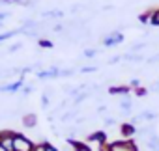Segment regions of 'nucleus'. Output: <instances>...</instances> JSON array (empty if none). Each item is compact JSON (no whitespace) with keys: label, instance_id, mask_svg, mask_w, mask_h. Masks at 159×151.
Returning <instances> with one entry per match:
<instances>
[{"label":"nucleus","instance_id":"obj_25","mask_svg":"<svg viewBox=\"0 0 159 151\" xmlns=\"http://www.w3.org/2000/svg\"><path fill=\"white\" fill-rule=\"evenodd\" d=\"M47 151H58L54 145H51V144H47Z\"/></svg>","mask_w":159,"mask_h":151},{"label":"nucleus","instance_id":"obj_23","mask_svg":"<svg viewBox=\"0 0 159 151\" xmlns=\"http://www.w3.org/2000/svg\"><path fill=\"white\" fill-rule=\"evenodd\" d=\"M120 60H122V56H114V58H111V62H109V63H118Z\"/></svg>","mask_w":159,"mask_h":151},{"label":"nucleus","instance_id":"obj_13","mask_svg":"<svg viewBox=\"0 0 159 151\" xmlns=\"http://www.w3.org/2000/svg\"><path fill=\"white\" fill-rule=\"evenodd\" d=\"M144 47H146V43H135V45H131V52L137 54V52H140Z\"/></svg>","mask_w":159,"mask_h":151},{"label":"nucleus","instance_id":"obj_14","mask_svg":"<svg viewBox=\"0 0 159 151\" xmlns=\"http://www.w3.org/2000/svg\"><path fill=\"white\" fill-rule=\"evenodd\" d=\"M75 151H92L86 144H83V142H77V147H75Z\"/></svg>","mask_w":159,"mask_h":151},{"label":"nucleus","instance_id":"obj_20","mask_svg":"<svg viewBox=\"0 0 159 151\" xmlns=\"http://www.w3.org/2000/svg\"><path fill=\"white\" fill-rule=\"evenodd\" d=\"M34 151H47V144L43 142V144H38L36 147H34Z\"/></svg>","mask_w":159,"mask_h":151},{"label":"nucleus","instance_id":"obj_18","mask_svg":"<svg viewBox=\"0 0 159 151\" xmlns=\"http://www.w3.org/2000/svg\"><path fill=\"white\" fill-rule=\"evenodd\" d=\"M39 45H41V47H45V49H51V47H52V43H51V41H47V39H39Z\"/></svg>","mask_w":159,"mask_h":151},{"label":"nucleus","instance_id":"obj_12","mask_svg":"<svg viewBox=\"0 0 159 151\" xmlns=\"http://www.w3.org/2000/svg\"><path fill=\"white\" fill-rule=\"evenodd\" d=\"M153 26H159V8L152 11V21H150Z\"/></svg>","mask_w":159,"mask_h":151},{"label":"nucleus","instance_id":"obj_11","mask_svg":"<svg viewBox=\"0 0 159 151\" xmlns=\"http://www.w3.org/2000/svg\"><path fill=\"white\" fill-rule=\"evenodd\" d=\"M23 123H25V127H34V125H36V116H34V114L25 116V118H23Z\"/></svg>","mask_w":159,"mask_h":151},{"label":"nucleus","instance_id":"obj_10","mask_svg":"<svg viewBox=\"0 0 159 151\" xmlns=\"http://www.w3.org/2000/svg\"><path fill=\"white\" fill-rule=\"evenodd\" d=\"M140 116V119H144V121H153V119H157V112H152V110H144V112H140L139 114Z\"/></svg>","mask_w":159,"mask_h":151},{"label":"nucleus","instance_id":"obj_15","mask_svg":"<svg viewBox=\"0 0 159 151\" xmlns=\"http://www.w3.org/2000/svg\"><path fill=\"white\" fill-rule=\"evenodd\" d=\"M129 88H131V90L140 88V80H139V79H131V80H129Z\"/></svg>","mask_w":159,"mask_h":151},{"label":"nucleus","instance_id":"obj_3","mask_svg":"<svg viewBox=\"0 0 159 151\" xmlns=\"http://www.w3.org/2000/svg\"><path fill=\"white\" fill-rule=\"evenodd\" d=\"M13 136L15 132L11 131H0V144L4 145L6 151H13Z\"/></svg>","mask_w":159,"mask_h":151},{"label":"nucleus","instance_id":"obj_8","mask_svg":"<svg viewBox=\"0 0 159 151\" xmlns=\"http://www.w3.org/2000/svg\"><path fill=\"white\" fill-rule=\"evenodd\" d=\"M129 92H131V88L129 86H112L111 90H109V93H112V95H129Z\"/></svg>","mask_w":159,"mask_h":151},{"label":"nucleus","instance_id":"obj_2","mask_svg":"<svg viewBox=\"0 0 159 151\" xmlns=\"http://www.w3.org/2000/svg\"><path fill=\"white\" fill-rule=\"evenodd\" d=\"M111 149L112 151H139L137 144L133 142V138L129 140H116V142H111Z\"/></svg>","mask_w":159,"mask_h":151},{"label":"nucleus","instance_id":"obj_5","mask_svg":"<svg viewBox=\"0 0 159 151\" xmlns=\"http://www.w3.org/2000/svg\"><path fill=\"white\" fill-rule=\"evenodd\" d=\"M120 132H122V136H124L125 140H129V138H133V136L137 134V127H135L133 123H122V125H120Z\"/></svg>","mask_w":159,"mask_h":151},{"label":"nucleus","instance_id":"obj_9","mask_svg":"<svg viewBox=\"0 0 159 151\" xmlns=\"http://www.w3.org/2000/svg\"><path fill=\"white\" fill-rule=\"evenodd\" d=\"M146 147L150 151H159V136L157 134H152L148 140H146Z\"/></svg>","mask_w":159,"mask_h":151},{"label":"nucleus","instance_id":"obj_16","mask_svg":"<svg viewBox=\"0 0 159 151\" xmlns=\"http://www.w3.org/2000/svg\"><path fill=\"white\" fill-rule=\"evenodd\" d=\"M133 92H135V95H137V97H144V95L148 93V90H146V88H142V86H140V88H137V90H133Z\"/></svg>","mask_w":159,"mask_h":151},{"label":"nucleus","instance_id":"obj_22","mask_svg":"<svg viewBox=\"0 0 159 151\" xmlns=\"http://www.w3.org/2000/svg\"><path fill=\"white\" fill-rule=\"evenodd\" d=\"M13 36V32H8V34H2L0 36V41H4V39H8V37H11Z\"/></svg>","mask_w":159,"mask_h":151},{"label":"nucleus","instance_id":"obj_1","mask_svg":"<svg viewBox=\"0 0 159 151\" xmlns=\"http://www.w3.org/2000/svg\"><path fill=\"white\" fill-rule=\"evenodd\" d=\"M34 147H36V144H32L26 136L15 132V136H13V151H34Z\"/></svg>","mask_w":159,"mask_h":151},{"label":"nucleus","instance_id":"obj_21","mask_svg":"<svg viewBox=\"0 0 159 151\" xmlns=\"http://www.w3.org/2000/svg\"><path fill=\"white\" fill-rule=\"evenodd\" d=\"M114 123H116L114 118H105V125H107V127H111V125H114Z\"/></svg>","mask_w":159,"mask_h":151},{"label":"nucleus","instance_id":"obj_27","mask_svg":"<svg viewBox=\"0 0 159 151\" xmlns=\"http://www.w3.org/2000/svg\"><path fill=\"white\" fill-rule=\"evenodd\" d=\"M0 151H6V149H4V145H2V144H0Z\"/></svg>","mask_w":159,"mask_h":151},{"label":"nucleus","instance_id":"obj_6","mask_svg":"<svg viewBox=\"0 0 159 151\" xmlns=\"http://www.w3.org/2000/svg\"><path fill=\"white\" fill-rule=\"evenodd\" d=\"M88 140H90V142H96L98 145H101V144H107V134H105L103 131H98V132H92V134L88 136Z\"/></svg>","mask_w":159,"mask_h":151},{"label":"nucleus","instance_id":"obj_7","mask_svg":"<svg viewBox=\"0 0 159 151\" xmlns=\"http://www.w3.org/2000/svg\"><path fill=\"white\" fill-rule=\"evenodd\" d=\"M131 108H133L131 97H129V95H124L122 101H120V110H122L124 114H131Z\"/></svg>","mask_w":159,"mask_h":151},{"label":"nucleus","instance_id":"obj_19","mask_svg":"<svg viewBox=\"0 0 159 151\" xmlns=\"http://www.w3.org/2000/svg\"><path fill=\"white\" fill-rule=\"evenodd\" d=\"M96 54H98V50H94V49L84 50V56H86V58H92V56H96Z\"/></svg>","mask_w":159,"mask_h":151},{"label":"nucleus","instance_id":"obj_24","mask_svg":"<svg viewBox=\"0 0 159 151\" xmlns=\"http://www.w3.org/2000/svg\"><path fill=\"white\" fill-rule=\"evenodd\" d=\"M152 92H157V93H159V82H155V84H152Z\"/></svg>","mask_w":159,"mask_h":151},{"label":"nucleus","instance_id":"obj_17","mask_svg":"<svg viewBox=\"0 0 159 151\" xmlns=\"http://www.w3.org/2000/svg\"><path fill=\"white\" fill-rule=\"evenodd\" d=\"M157 62H159V54H155V56H150V58L146 60V63H150V65H152V63H157Z\"/></svg>","mask_w":159,"mask_h":151},{"label":"nucleus","instance_id":"obj_4","mask_svg":"<svg viewBox=\"0 0 159 151\" xmlns=\"http://www.w3.org/2000/svg\"><path fill=\"white\" fill-rule=\"evenodd\" d=\"M122 41H124L122 32H112V34H109V36L103 39V45H105V47H114V45H118V43H122Z\"/></svg>","mask_w":159,"mask_h":151},{"label":"nucleus","instance_id":"obj_26","mask_svg":"<svg viewBox=\"0 0 159 151\" xmlns=\"http://www.w3.org/2000/svg\"><path fill=\"white\" fill-rule=\"evenodd\" d=\"M6 17H8L6 13H0V19H6Z\"/></svg>","mask_w":159,"mask_h":151}]
</instances>
